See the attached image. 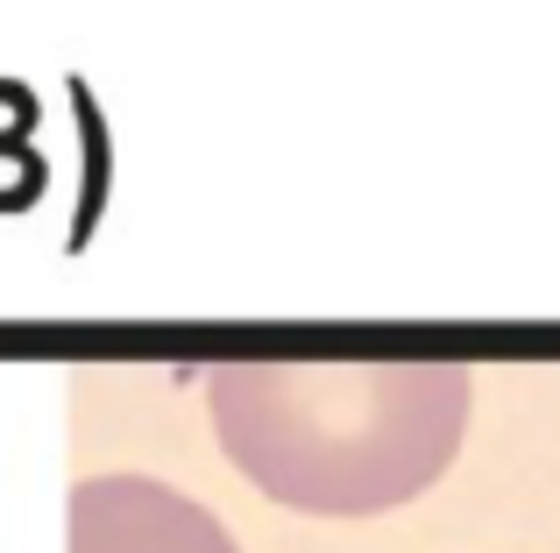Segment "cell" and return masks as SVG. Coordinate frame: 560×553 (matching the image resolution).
<instances>
[{
  "instance_id": "6da1fadb",
  "label": "cell",
  "mask_w": 560,
  "mask_h": 553,
  "mask_svg": "<svg viewBox=\"0 0 560 553\" xmlns=\"http://www.w3.org/2000/svg\"><path fill=\"white\" fill-rule=\"evenodd\" d=\"M476 376L462 362H220L206 376L228 461L313 518H370L447 475Z\"/></svg>"
},
{
  "instance_id": "7a4b0ae2",
  "label": "cell",
  "mask_w": 560,
  "mask_h": 553,
  "mask_svg": "<svg viewBox=\"0 0 560 553\" xmlns=\"http://www.w3.org/2000/svg\"><path fill=\"white\" fill-rule=\"evenodd\" d=\"M71 553H242L206 504L156 475H85L71 490Z\"/></svg>"
}]
</instances>
